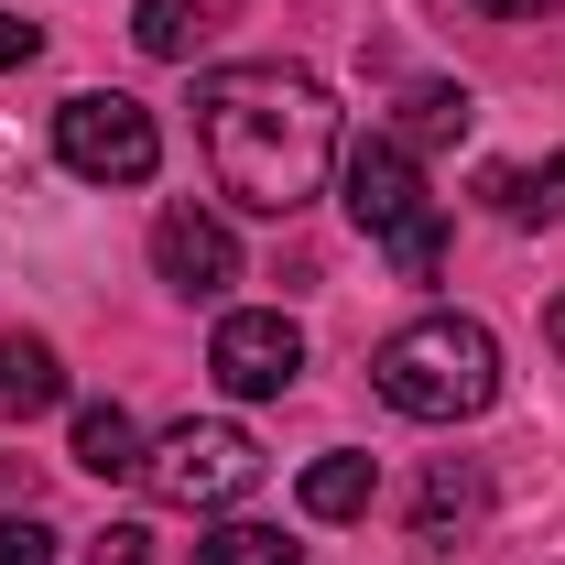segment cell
Segmentation results:
<instances>
[{"label": "cell", "instance_id": "obj_1", "mask_svg": "<svg viewBox=\"0 0 565 565\" xmlns=\"http://www.w3.org/2000/svg\"><path fill=\"white\" fill-rule=\"evenodd\" d=\"M196 141L217 196H239L250 217H294L338 174V98L305 66H217L196 76Z\"/></svg>", "mask_w": 565, "mask_h": 565}, {"label": "cell", "instance_id": "obj_2", "mask_svg": "<svg viewBox=\"0 0 565 565\" xmlns=\"http://www.w3.org/2000/svg\"><path fill=\"white\" fill-rule=\"evenodd\" d=\"M370 381H381L392 414H414V424H468V414L500 403V338L479 316H414V327L381 338Z\"/></svg>", "mask_w": 565, "mask_h": 565}, {"label": "cell", "instance_id": "obj_3", "mask_svg": "<svg viewBox=\"0 0 565 565\" xmlns=\"http://www.w3.org/2000/svg\"><path fill=\"white\" fill-rule=\"evenodd\" d=\"M338 185H349V217L392 250V273L403 282H435V262H446V217H435V196H424V174H414V152L392 131H370L338 152Z\"/></svg>", "mask_w": 565, "mask_h": 565}, {"label": "cell", "instance_id": "obj_4", "mask_svg": "<svg viewBox=\"0 0 565 565\" xmlns=\"http://www.w3.org/2000/svg\"><path fill=\"white\" fill-rule=\"evenodd\" d=\"M141 490L163 511H228V500L262 490V446L239 424H174V435L141 446Z\"/></svg>", "mask_w": 565, "mask_h": 565}, {"label": "cell", "instance_id": "obj_5", "mask_svg": "<svg viewBox=\"0 0 565 565\" xmlns=\"http://www.w3.org/2000/svg\"><path fill=\"white\" fill-rule=\"evenodd\" d=\"M55 163L87 174V185H152L163 131H152V109L120 98V87H76L66 109H55Z\"/></svg>", "mask_w": 565, "mask_h": 565}, {"label": "cell", "instance_id": "obj_6", "mask_svg": "<svg viewBox=\"0 0 565 565\" xmlns=\"http://www.w3.org/2000/svg\"><path fill=\"white\" fill-rule=\"evenodd\" d=\"M207 370L239 392V403H273V392H294V381H305V327H294V316H273V305H239V316H217Z\"/></svg>", "mask_w": 565, "mask_h": 565}, {"label": "cell", "instance_id": "obj_7", "mask_svg": "<svg viewBox=\"0 0 565 565\" xmlns=\"http://www.w3.org/2000/svg\"><path fill=\"white\" fill-rule=\"evenodd\" d=\"M152 273L174 282V294H228L239 282V239H228V217H207V207H163L152 217Z\"/></svg>", "mask_w": 565, "mask_h": 565}, {"label": "cell", "instance_id": "obj_8", "mask_svg": "<svg viewBox=\"0 0 565 565\" xmlns=\"http://www.w3.org/2000/svg\"><path fill=\"white\" fill-rule=\"evenodd\" d=\"M479 511H490V479L468 468V457H435L414 490V544H457V533H479Z\"/></svg>", "mask_w": 565, "mask_h": 565}, {"label": "cell", "instance_id": "obj_9", "mask_svg": "<svg viewBox=\"0 0 565 565\" xmlns=\"http://www.w3.org/2000/svg\"><path fill=\"white\" fill-rule=\"evenodd\" d=\"M55 403H66V359L44 349V338H0V414L33 424V414H55Z\"/></svg>", "mask_w": 565, "mask_h": 565}, {"label": "cell", "instance_id": "obj_10", "mask_svg": "<svg viewBox=\"0 0 565 565\" xmlns=\"http://www.w3.org/2000/svg\"><path fill=\"white\" fill-rule=\"evenodd\" d=\"M76 468H87V479H141V424L120 414V403H87V414H76Z\"/></svg>", "mask_w": 565, "mask_h": 565}, {"label": "cell", "instance_id": "obj_11", "mask_svg": "<svg viewBox=\"0 0 565 565\" xmlns=\"http://www.w3.org/2000/svg\"><path fill=\"white\" fill-rule=\"evenodd\" d=\"M370 490H381V468H370L359 446H338V457H316V468H305V511H316V522H359Z\"/></svg>", "mask_w": 565, "mask_h": 565}, {"label": "cell", "instance_id": "obj_12", "mask_svg": "<svg viewBox=\"0 0 565 565\" xmlns=\"http://www.w3.org/2000/svg\"><path fill=\"white\" fill-rule=\"evenodd\" d=\"M479 196H490L500 217H522V228H533V217H565V152L544 163V174H511V163H500V174L479 185Z\"/></svg>", "mask_w": 565, "mask_h": 565}, {"label": "cell", "instance_id": "obj_13", "mask_svg": "<svg viewBox=\"0 0 565 565\" xmlns=\"http://www.w3.org/2000/svg\"><path fill=\"white\" fill-rule=\"evenodd\" d=\"M196 33H207V11H196V0H141V11H131V44H141V55H163V66H174V55H196Z\"/></svg>", "mask_w": 565, "mask_h": 565}, {"label": "cell", "instance_id": "obj_14", "mask_svg": "<svg viewBox=\"0 0 565 565\" xmlns=\"http://www.w3.org/2000/svg\"><path fill=\"white\" fill-rule=\"evenodd\" d=\"M468 131V87H414V98H403V152H424V141H457Z\"/></svg>", "mask_w": 565, "mask_h": 565}, {"label": "cell", "instance_id": "obj_15", "mask_svg": "<svg viewBox=\"0 0 565 565\" xmlns=\"http://www.w3.org/2000/svg\"><path fill=\"white\" fill-rule=\"evenodd\" d=\"M305 544H282L273 522H217L207 544H196V565H294Z\"/></svg>", "mask_w": 565, "mask_h": 565}, {"label": "cell", "instance_id": "obj_16", "mask_svg": "<svg viewBox=\"0 0 565 565\" xmlns=\"http://www.w3.org/2000/svg\"><path fill=\"white\" fill-rule=\"evenodd\" d=\"M0 565H55V522L11 511V522H0Z\"/></svg>", "mask_w": 565, "mask_h": 565}, {"label": "cell", "instance_id": "obj_17", "mask_svg": "<svg viewBox=\"0 0 565 565\" xmlns=\"http://www.w3.org/2000/svg\"><path fill=\"white\" fill-rule=\"evenodd\" d=\"M87 565H152V533H141V522H109V533L87 544Z\"/></svg>", "mask_w": 565, "mask_h": 565}, {"label": "cell", "instance_id": "obj_18", "mask_svg": "<svg viewBox=\"0 0 565 565\" xmlns=\"http://www.w3.org/2000/svg\"><path fill=\"white\" fill-rule=\"evenodd\" d=\"M33 44H44V33H33V22H11V11H0V76H11V66H33Z\"/></svg>", "mask_w": 565, "mask_h": 565}, {"label": "cell", "instance_id": "obj_19", "mask_svg": "<svg viewBox=\"0 0 565 565\" xmlns=\"http://www.w3.org/2000/svg\"><path fill=\"white\" fill-rule=\"evenodd\" d=\"M479 11H500V22H533V11H555V0H479Z\"/></svg>", "mask_w": 565, "mask_h": 565}, {"label": "cell", "instance_id": "obj_20", "mask_svg": "<svg viewBox=\"0 0 565 565\" xmlns=\"http://www.w3.org/2000/svg\"><path fill=\"white\" fill-rule=\"evenodd\" d=\"M544 349L565 359V294H555V305H544Z\"/></svg>", "mask_w": 565, "mask_h": 565}, {"label": "cell", "instance_id": "obj_21", "mask_svg": "<svg viewBox=\"0 0 565 565\" xmlns=\"http://www.w3.org/2000/svg\"><path fill=\"white\" fill-rule=\"evenodd\" d=\"M11 479H22V468H11V457H0V490H11Z\"/></svg>", "mask_w": 565, "mask_h": 565}]
</instances>
